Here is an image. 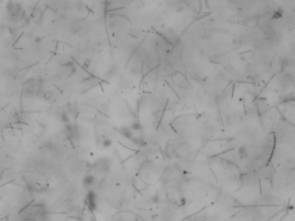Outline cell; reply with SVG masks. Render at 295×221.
I'll list each match as a JSON object with an SVG mask.
<instances>
[{
	"label": "cell",
	"mask_w": 295,
	"mask_h": 221,
	"mask_svg": "<svg viewBox=\"0 0 295 221\" xmlns=\"http://www.w3.org/2000/svg\"><path fill=\"white\" fill-rule=\"evenodd\" d=\"M94 169L97 172H107L109 169V162L108 160L103 158L96 162L94 164Z\"/></svg>",
	"instance_id": "cell-1"
},
{
	"label": "cell",
	"mask_w": 295,
	"mask_h": 221,
	"mask_svg": "<svg viewBox=\"0 0 295 221\" xmlns=\"http://www.w3.org/2000/svg\"><path fill=\"white\" fill-rule=\"evenodd\" d=\"M94 184V178L91 174H87L83 179V185L85 188H90Z\"/></svg>",
	"instance_id": "cell-2"
}]
</instances>
